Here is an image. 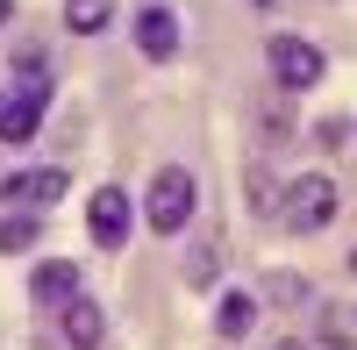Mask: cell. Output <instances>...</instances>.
<instances>
[{"label":"cell","mask_w":357,"mask_h":350,"mask_svg":"<svg viewBox=\"0 0 357 350\" xmlns=\"http://www.w3.org/2000/svg\"><path fill=\"white\" fill-rule=\"evenodd\" d=\"M279 350H314V343H307V336H286V343H279Z\"/></svg>","instance_id":"16"},{"label":"cell","mask_w":357,"mask_h":350,"mask_svg":"<svg viewBox=\"0 0 357 350\" xmlns=\"http://www.w3.org/2000/svg\"><path fill=\"white\" fill-rule=\"evenodd\" d=\"M57 322H65V343H72V350H100V343H107V314H100L93 294H72L65 307H57Z\"/></svg>","instance_id":"8"},{"label":"cell","mask_w":357,"mask_h":350,"mask_svg":"<svg viewBox=\"0 0 357 350\" xmlns=\"http://www.w3.org/2000/svg\"><path fill=\"white\" fill-rule=\"evenodd\" d=\"M264 286H272V300H286V307L301 300V279H293V272H272V279H264Z\"/></svg>","instance_id":"15"},{"label":"cell","mask_w":357,"mask_h":350,"mask_svg":"<svg viewBox=\"0 0 357 350\" xmlns=\"http://www.w3.org/2000/svg\"><path fill=\"white\" fill-rule=\"evenodd\" d=\"M107 15H114V0H65V29L72 36H100Z\"/></svg>","instance_id":"12"},{"label":"cell","mask_w":357,"mask_h":350,"mask_svg":"<svg viewBox=\"0 0 357 350\" xmlns=\"http://www.w3.org/2000/svg\"><path fill=\"white\" fill-rule=\"evenodd\" d=\"M86 229H93V243H100V250H122V243H129V229H136L129 193H122V186H100L93 200H86Z\"/></svg>","instance_id":"5"},{"label":"cell","mask_w":357,"mask_h":350,"mask_svg":"<svg viewBox=\"0 0 357 350\" xmlns=\"http://www.w3.org/2000/svg\"><path fill=\"white\" fill-rule=\"evenodd\" d=\"M350 272H357V250H350Z\"/></svg>","instance_id":"19"},{"label":"cell","mask_w":357,"mask_h":350,"mask_svg":"<svg viewBox=\"0 0 357 350\" xmlns=\"http://www.w3.org/2000/svg\"><path fill=\"white\" fill-rule=\"evenodd\" d=\"M136 50L151 57V65H172V57H178V15L165 8V0L136 8Z\"/></svg>","instance_id":"7"},{"label":"cell","mask_w":357,"mask_h":350,"mask_svg":"<svg viewBox=\"0 0 357 350\" xmlns=\"http://www.w3.org/2000/svg\"><path fill=\"white\" fill-rule=\"evenodd\" d=\"M193 208H200V186L186 165H158L151 172V193H143V222L158 229V236H178V229H193Z\"/></svg>","instance_id":"1"},{"label":"cell","mask_w":357,"mask_h":350,"mask_svg":"<svg viewBox=\"0 0 357 350\" xmlns=\"http://www.w3.org/2000/svg\"><path fill=\"white\" fill-rule=\"evenodd\" d=\"M243 8H264V15H272V8H286V0H243Z\"/></svg>","instance_id":"17"},{"label":"cell","mask_w":357,"mask_h":350,"mask_svg":"<svg viewBox=\"0 0 357 350\" xmlns=\"http://www.w3.org/2000/svg\"><path fill=\"white\" fill-rule=\"evenodd\" d=\"M8 22H15V0H0V29H8Z\"/></svg>","instance_id":"18"},{"label":"cell","mask_w":357,"mask_h":350,"mask_svg":"<svg viewBox=\"0 0 357 350\" xmlns=\"http://www.w3.org/2000/svg\"><path fill=\"white\" fill-rule=\"evenodd\" d=\"M43 107H50V86H22L15 100H0V143H36V129H43Z\"/></svg>","instance_id":"6"},{"label":"cell","mask_w":357,"mask_h":350,"mask_svg":"<svg viewBox=\"0 0 357 350\" xmlns=\"http://www.w3.org/2000/svg\"><path fill=\"white\" fill-rule=\"evenodd\" d=\"M257 314H264V300L250 294V286H229V294H222V307H215V336L243 343V336L257 329Z\"/></svg>","instance_id":"10"},{"label":"cell","mask_w":357,"mask_h":350,"mask_svg":"<svg viewBox=\"0 0 357 350\" xmlns=\"http://www.w3.org/2000/svg\"><path fill=\"white\" fill-rule=\"evenodd\" d=\"M72 294H86V279H79V265H65V257H50V265L29 272V300L36 307H65Z\"/></svg>","instance_id":"9"},{"label":"cell","mask_w":357,"mask_h":350,"mask_svg":"<svg viewBox=\"0 0 357 350\" xmlns=\"http://www.w3.org/2000/svg\"><path fill=\"white\" fill-rule=\"evenodd\" d=\"M36 236H43V208H8V215H0V257L29 250Z\"/></svg>","instance_id":"11"},{"label":"cell","mask_w":357,"mask_h":350,"mask_svg":"<svg viewBox=\"0 0 357 350\" xmlns=\"http://www.w3.org/2000/svg\"><path fill=\"white\" fill-rule=\"evenodd\" d=\"M65 193H72L65 165H29V172H15V179H0V200H8V208H57Z\"/></svg>","instance_id":"4"},{"label":"cell","mask_w":357,"mask_h":350,"mask_svg":"<svg viewBox=\"0 0 357 350\" xmlns=\"http://www.w3.org/2000/svg\"><path fill=\"white\" fill-rule=\"evenodd\" d=\"M15 86H50V50H22L15 57Z\"/></svg>","instance_id":"13"},{"label":"cell","mask_w":357,"mask_h":350,"mask_svg":"<svg viewBox=\"0 0 357 350\" xmlns=\"http://www.w3.org/2000/svg\"><path fill=\"white\" fill-rule=\"evenodd\" d=\"M343 336H350V314H329V322H321V350H350Z\"/></svg>","instance_id":"14"},{"label":"cell","mask_w":357,"mask_h":350,"mask_svg":"<svg viewBox=\"0 0 357 350\" xmlns=\"http://www.w3.org/2000/svg\"><path fill=\"white\" fill-rule=\"evenodd\" d=\"M264 65H272V79L286 93H314V86L329 79V57H321V43H307V36H272L264 43Z\"/></svg>","instance_id":"3"},{"label":"cell","mask_w":357,"mask_h":350,"mask_svg":"<svg viewBox=\"0 0 357 350\" xmlns=\"http://www.w3.org/2000/svg\"><path fill=\"white\" fill-rule=\"evenodd\" d=\"M279 222L293 229V236L329 229L336 222V179H329V172H301V179L286 186V200H279Z\"/></svg>","instance_id":"2"}]
</instances>
